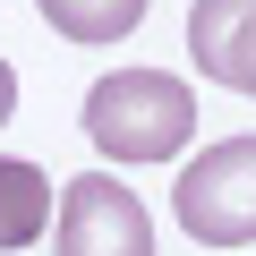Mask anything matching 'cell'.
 Returning a JSON list of instances; mask_svg holds the SVG:
<instances>
[{
    "label": "cell",
    "instance_id": "obj_4",
    "mask_svg": "<svg viewBox=\"0 0 256 256\" xmlns=\"http://www.w3.org/2000/svg\"><path fill=\"white\" fill-rule=\"evenodd\" d=\"M188 52L214 86L256 102V0H196L188 9Z\"/></svg>",
    "mask_w": 256,
    "mask_h": 256
},
{
    "label": "cell",
    "instance_id": "obj_3",
    "mask_svg": "<svg viewBox=\"0 0 256 256\" xmlns=\"http://www.w3.org/2000/svg\"><path fill=\"white\" fill-rule=\"evenodd\" d=\"M52 239H60V256H154V222H146L137 188H120L111 171L60 180Z\"/></svg>",
    "mask_w": 256,
    "mask_h": 256
},
{
    "label": "cell",
    "instance_id": "obj_2",
    "mask_svg": "<svg viewBox=\"0 0 256 256\" xmlns=\"http://www.w3.org/2000/svg\"><path fill=\"white\" fill-rule=\"evenodd\" d=\"M180 230L205 248H248L256 239V137H222L180 171Z\"/></svg>",
    "mask_w": 256,
    "mask_h": 256
},
{
    "label": "cell",
    "instance_id": "obj_6",
    "mask_svg": "<svg viewBox=\"0 0 256 256\" xmlns=\"http://www.w3.org/2000/svg\"><path fill=\"white\" fill-rule=\"evenodd\" d=\"M43 18L68 43H120V34H137L146 0H43Z\"/></svg>",
    "mask_w": 256,
    "mask_h": 256
},
{
    "label": "cell",
    "instance_id": "obj_1",
    "mask_svg": "<svg viewBox=\"0 0 256 256\" xmlns=\"http://www.w3.org/2000/svg\"><path fill=\"white\" fill-rule=\"evenodd\" d=\"M86 137L111 162H171L196 137V94L162 68H111L86 94Z\"/></svg>",
    "mask_w": 256,
    "mask_h": 256
},
{
    "label": "cell",
    "instance_id": "obj_7",
    "mask_svg": "<svg viewBox=\"0 0 256 256\" xmlns=\"http://www.w3.org/2000/svg\"><path fill=\"white\" fill-rule=\"evenodd\" d=\"M9 111H18V68L0 60V128H9Z\"/></svg>",
    "mask_w": 256,
    "mask_h": 256
},
{
    "label": "cell",
    "instance_id": "obj_5",
    "mask_svg": "<svg viewBox=\"0 0 256 256\" xmlns=\"http://www.w3.org/2000/svg\"><path fill=\"white\" fill-rule=\"evenodd\" d=\"M52 205H60V180H43V162L0 154V248H34L52 230Z\"/></svg>",
    "mask_w": 256,
    "mask_h": 256
}]
</instances>
